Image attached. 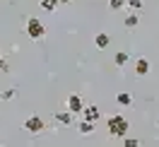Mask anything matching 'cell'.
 Listing matches in <instances>:
<instances>
[{"instance_id":"6da1fadb","label":"cell","mask_w":159,"mask_h":147,"mask_svg":"<svg viewBox=\"0 0 159 147\" xmlns=\"http://www.w3.org/2000/svg\"><path fill=\"white\" fill-rule=\"evenodd\" d=\"M106 130H109L111 137H125L128 135V121H125V116H109V121H106Z\"/></svg>"},{"instance_id":"7a4b0ae2","label":"cell","mask_w":159,"mask_h":147,"mask_svg":"<svg viewBox=\"0 0 159 147\" xmlns=\"http://www.w3.org/2000/svg\"><path fill=\"white\" fill-rule=\"evenodd\" d=\"M27 34H29V39L39 41L46 36V27H43V22L39 20V17H29L27 20Z\"/></svg>"},{"instance_id":"3957f363","label":"cell","mask_w":159,"mask_h":147,"mask_svg":"<svg viewBox=\"0 0 159 147\" xmlns=\"http://www.w3.org/2000/svg\"><path fill=\"white\" fill-rule=\"evenodd\" d=\"M82 108H84L82 97H80V94H70V97H68V111L72 113V116H80V113H82Z\"/></svg>"},{"instance_id":"277c9868","label":"cell","mask_w":159,"mask_h":147,"mask_svg":"<svg viewBox=\"0 0 159 147\" xmlns=\"http://www.w3.org/2000/svg\"><path fill=\"white\" fill-rule=\"evenodd\" d=\"M46 128V123L41 121V116H29L24 121V130H29V133H41Z\"/></svg>"},{"instance_id":"5b68a950","label":"cell","mask_w":159,"mask_h":147,"mask_svg":"<svg viewBox=\"0 0 159 147\" xmlns=\"http://www.w3.org/2000/svg\"><path fill=\"white\" fill-rule=\"evenodd\" d=\"M80 116L84 118V121H92V123H99V118H101V111H99V106H84Z\"/></svg>"},{"instance_id":"8992f818","label":"cell","mask_w":159,"mask_h":147,"mask_svg":"<svg viewBox=\"0 0 159 147\" xmlns=\"http://www.w3.org/2000/svg\"><path fill=\"white\" fill-rule=\"evenodd\" d=\"M94 128H97V123H92V121H84V118H80L77 130L82 133V135H92V133H94Z\"/></svg>"},{"instance_id":"52a82bcc","label":"cell","mask_w":159,"mask_h":147,"mask_svg":"<svg viewBox=\"0 0 159 147\" xmlns=\"http://www.w3.org/2000/svg\"><path fill=\"white\" fill-rule=\"evenodd\" d=\"M109 44H111V36H109V34H104V31L94 36V46H97V48H99V51L109 48Z\"/></svg>"},{"instance_id":"ba28073f","label":"cell","mask_w":159,"mask_h":147,"mask_svg":"<svg viewBox=\"0 0 159 147\" xmlns=\"http://www.w3.org/2000/svg\"><path fill=\"white\" fill-rule=\"evenodd\" d=\"M135 72H138L140 77H145V75L149 72V60L147 58H138L135 60Z\"/></svg>"},{"instance_id":"9c48e42d","label":"cell","mask_w":159,"mask_h":147,"mask_svg":"<svg viewBox=\"0 0 159 147\" xmlns=\"http://www.w3.org/2000/svg\"><path fill=\"white\" fill-rule=\"evenodd\" d=\"M56 121H58L60 126H70V123H72V113H70V111H58V113H56Z\"/></svg>"},{"instance_id":"30bf717a","label":"cell","mask_w":159,"mask_h":147,"mask_svg":"<svg viewBox=\"0 0 159 147\" xmlns=\"http://www.w3.org/2000/svg\"><path fill=\"white\" fill-rule=\"evenodd\" d=\"M123 24H125L128 29H135V27L140 24V15H138V12H130L128 17H125V22H123Z\"/></svg>"},{"instance_id":"8fae6325","label":"cell","mask_w":159,"mask_h":147,"mask_svg":"<svg viewBox=\"0 0 159 147\" xmlns=\"http://www.w3.org/2000/svg\"><path fill=\"white\" fill-rule=\"evenodd\" d=\"M128 53H125V51H118V53H116V56H113V63H116V65H118V68H123V65H125V63H128Z\"/></svg>"},{"instance_id":"7c38bea8","label":"cell","mask_w":159,"mask_h":147,"mask_svg":"<svg viewBox=\"0 0 159 147\" xmlns=\"http://www.w3.org/2000/svg\"><path fill=\"white\" fill-rule=\"evenodd\" d=\"M116 99H118L120 106H130V104H133V97H130L128 92H118V97H116Z\"/></svg>"},{"instance_id":"4fadbf2b","label":"cell","mask_w":159,"mask_h":147,"mask_svg":"<svg viewBox=\"0 0 159 147\" xmlns=\"http://www.w3.org/2000/svg\"><path fill=\"white\" fill-rule=\"evenodd\" d=\"M39 5H41V10H46V12H53L56 7H58V0H41Z\"/></svg>"},{"instance_id":"5bb4252c","label":"cell","mask_w":159,"mask_h":147,"mask_svg":"<svg viewBox=\"0 0 159 147\" xmlns=\"http://www.w3.org/2000/svg\"><path fill=\"white\" fill-rule=\"evenodd\" d=\"M109 7L111 10H120V7H125V0H109Z\"/></svg>"},{"instance_id":"9a60e30c","label":"cell","mask_w":159,"mask_h":147,"mask_svg":"<svg viewBox=\"0 0 159 147\" xmlns=\"http://www.w3.org/2000/svg\"><path fill=\"white\" fill-rule=\"evenodd\" d=\"M125 5H128V7H130V10H133V12H138L140 7H142V0H128Z\"/></svg>"},{"instance_id":"2e32d148","label":"cell","mask_w":159,"mask_h":147,"mask_svg":"<svg viewBox=\"0 0 159 147\" xmlns=\"http://www.w3.org/2000/svg\"><path fill=\"white\" fill-rule=\"evenodd\" d=\"M123 147H140V142L135 137H123Z\"/></svg>"},{"instance_id":"e0dca14e","label":"cell","mask_w":159,"mask_h":147,"mask_svg":"<svg viewBox=\"0 0 159 147\" xmlns=\"http://www.w3.org/2000/svg\"><path fill=\"white\" fill-rule=\"evenodd\" d=\"M15 89H7V92H2V101H10V99H15Z\"/></svg>"},{"instance_id":"ac0fdd59","label":"cell","mask_w":159,"mask_h":147,"mask_svg":"<svg viewBox=\"0 0 159 147\" xmlns=\"http://www.w3.org/2000/svg\"><path fill=\"white\" fill-rule=\"evenodd\" d=\"M70 0H58V5H68Z\"/></svg>"},{"instance_id":"d6986e66","label":"cell","mask_w":159,"mask_h":147,"mask_svg":"<svg viewBox=\"0 0 159 147\" xmlns=\"http://www.w3.org/2000/svg\"><path fill=\"white\" fill-rule=\"evenodd\" d=\"M0 60H2V51H0Z\"/></svg>"}]
</instances>
